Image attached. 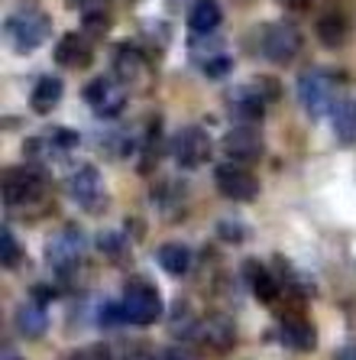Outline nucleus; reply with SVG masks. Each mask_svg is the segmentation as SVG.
<instances>
[{
	"instance_id": "obj_25",
	"label": "nucleus",
	"mask_w": 356,
	"mask_h": 360,
	"mask_svg": "<svg viewBox=\"0 0 356 360\" xmlns=\"http://www.w3.org/2000/svg\"><path fill=\"white\" fill-rule=\"evenodd\" d=\"M98 250L107 257V260H117L124 263L126 253H130V234L126 231H104L98 237Z\"/></svg>"
},
{
	"instance_id": "obj_31",
	"label": "nucleus",
	"mask_w": 356,
	"mask_h": 360,
	"mask_svg": "<svg viewBox=\"0 0 356 360\" xmlns=\"http://www.w3.org/2000/svg\"><path fill=\"white\" fill-rule=\"evenodd\" d=\"M84 30H91L94 36H104L107 33V13L104 10H88L84 13Z\"/></svg>"
},
{
	"instance_id": "obj_16",
	"label": "nucleus",
	"mask_w": 356,
	"mask_h": 360,
	"mask_svg": "<svg viewBox=\"0 0 356 360\" xmlns=\"http://www.w3.org/2000/svg\"><path fill=\"white\" fill-rule=\"evenodd\" d=\"M243 273L249 276L253 295H256L263 305H275V302L282 299V279L275 276L269 266H263V263H256V260H249L246 266H243Z\"/></svg>"
},
{
	"instance_id": "obj_21",
	"label": "nucleus",
	"mask_w": 356,
	"mask_h": 360,
	"mask_svg": "<svg viewBox=\"0 0 356 360\" xmlns=\"http://www.w3.org/2000/svg\"><path fill=\"white\" fill-rule=\"evenodd\" d=\"M17 328L23 338H42L49 331V315H46V305L42 302H26L17 311Z\"/></svg>"
},
{
	"instance_id": "obj_1",
	"label": "nucleus",
	"mask_w": 356,
	"mask_h": 360,
	"mask_svg": "<svg viewBox=\"0 0 356 360\" xmlns=\"http://www.w3.org/2000/svg\"><path fill=\"white\" fill-rule=\"evenodd\" d=\"M4 205L13 211L33 208L39 201H46L49 192V182H46V172L33 166H10L4 169Z\"/></svg>"
},
{
	"instance_id": "obj_5",
	"label": "nucleus",
	"mask_w": 356,
	"mask_h": 360,
	"mask_svg": "<svg viewBox=\"0 0 356 360\" xmlns=\"http://www.w3.org/2000/svg\"><path fill=\"white\" fill-rule=\"evenodd\" d=\"M259 52L272 65H289L301 52V30L289 20H275L259 30Z\"/></svg>"
},
{
	"instance_id": "obj_8",
	"label": "nucleus",
	"mask_w": 356,
	"mask_h": 360,
	"mask_svg": "<svg viewBox=\"0 0 356 360\" xmlns=\"http://www.w3.org/2000/svg\"><path fill=\"white\" fill-rule=\"evenodd\" d=\"M211 153H214V140H211L207 130L198 127V124L182 127V130L172 136V160L182 169L204 166V162L211 160Z\"/></svg>"
},
{
	"instance_id": "obj_17",
	"label": "nucleus",
	"mask_w": 356,
	"mask_h": 360,
	"mask_svg": "<svg viewBox=\"0 0 356 360\" xmlns=\"http://www.w3.org/2000/svg\"><path fill=\"white\" fill-rule=\"evenodd\" d=\"M91 46H88V39H84L81 33H65L62 39H58L55 46V62L65 68H84L88 62H91Z\"/></svg>"
},
{
	"instance_id": "obj_20",
	"label": "nucleus",
	"mask_w": 356,
	"mask_h": 360,
	"mask_svg": "<svg viewBox=\"0 0 356 360\" xmlns=\"http://www.w3.org/2000/svg\"><path fill=\"white\" fill-rule=\"evenodd\" d=\"M156 260H159V266L166 269L169 276H185L191 269V250L185 247V243H178V240H169V243H162L156 250Z\"/></svg>"
},
{
	"instance_id": "obj_6",
	"label": "nucleus",
	"mask_w": 356,
	"mask_h": 360,
	"mask_svg": "<svg viewBox=\"0 0 356 360\" xmlns=\"http://www.w3.org/2000/svg\"><path fill=\"white\" fill-rule=\"evenodd\" d=\"M275 98H279V84L259 78V82L243 84V88L230 91L227 101H230V114L237 117V124H259L265 108H269V101H275Z\"/></svg>"
},
{
	"instance_id": "obj_3",
	"label": "nucleus",
	"mask_w": 356,
	"mask_h": 360,
	"mask_svg": "<svg viewBox=\"0 0 356 360\" xmlns=\"http://www.w3.org/2000/svg\"><path fill=\"white\" fill-rule=\"evenodd\" d=\"M298 101L311 120L331 117L334 104H337L331 72H327V68H308L305 75L298 78Z\"/></svg>"
},
{
	"instance_id": "obj_34",
	"label": "nucleus",
	"mask_w": 356,
	"mask_h": 360,
	"mask_svg": "<svg viewBox=\"0 0 356 360\" xmlns=\"http://www.w3.org/2000/svg\"><path fill=\"white\" fill-rule=\"evenodd\" d=\"M124 360H152V357H150V354H136V351H133V354H126Z\"/></svg>"
},
{
	"instance_id": "obj_22",
	"label": "nucleus",
	"mask_w": 356,
	"mask_h": 360,
	"mask_svg": "<svg viewBox=\"0 0 356 360\" xmlns=\"http://www.w3.org/2000/svg\"><path fill=\"white\" fill-rule=\"evenodd\" d=\"M331 124L340 143H356V101L353 98H337L331 110Z\"/></svg>"
},
{
	"instance_id": "obj_23",
	"label": "nucleus",
	"mask_w": 356,
	"mask_h": 360,
	"mask_svg": "<svg viewBox=\"0 0 356 360\" xmlns=\"http://www.w3.org/2000/svg\"><path fill=\"white\" fill-rule=\"evenodd\" d=\"M315 30H317V39L324 42V46H331V49H337V46H343L347 42V20L340 17L337 10H331V13H321L317 17V23H315Z\"/></svg>"
},
{
	"instance_id": "obj_4",
	"label": "nucleus",
	"mask_w": 356,
	"mask_h": 360,
	"mask_svg": "<svg viewBox=\"0 0 356 360\" xmlns=\"http://www.w3.org/2000/svg\"><path fill=\"white\" fill-rule=\"evenodd\" d=\"M120 309L130 325H152L162 315V295L150 279H130L120 295Z\"/></svg>"
},
{
	"instance_id": "obj_15",
	"label": "nucleus",
	"mask_w": 356,
	"mask_h": 360,
	"mask_svg": "<svg viewBox=\"0 0 356 360\" xmlns=\"http://www.w3.org/2000/svg\"><path fill=\"white\" fill-rule=\"evenodd\" d=\"M279 341L291 351H315L317 347V331L315 325L301 315V311H289V315H282V325H279Z\"/></svg>"
},
{
	"instance_id": "obj_10",
	"label": "nucleus",
	"mask_w": 356,
	"mask_h": 360,
	"mask_svg": "<svg viewBox=\"0 0 356 360\" xmlns=\"http://www.w3.org/2000/svg\"><path fill=\"white\" fill-rule=\"evenodd\" d=\"M81 253H84V237L75 224L62 227L58 234H52L46 240V260H49V266L55 269L58 276L72 273L78 266V260H81Z\"/></svg>"
},
{
	"instance_id": "obj_33",
	"label": "nucleus",
	"mask_w": 356,
	"mask_h": 360,
	"mask_svg": "<svg viewBox=\"0 0 356 360\" xmlns=\"http://www.w3.org/2000/svg\"><path fill=\"white\" fill-rule=\"evenodd\" d=\"M279 4H285V7H295V10H305V7H311L315 0H279Z\"/></svg>"
},
{
	"instance_id": "obj_24",
	"label": "nucleus",
	"mask_w": 356,
	"mask_h": 360,
	"mask_svg": "<svg viewBox=\"0 0 356 360\" xmlns=\"http://www.w3.org/2000/svg\"><path fill=\"white\" fill-rule=\"evenodd\" d=\"M140 172H152L159 162V156H162V136H159V117L150 120V130H146V136L140 140Z\"/></svg>"
},
{
	"instance_id": "obj_35",
	"label": "nucleus",
	"mask_w": 356,
	"mask_h": 360,
	"mask_svg": "<svg viewBox=\"0 0 356 360\" xmlns=\"http://www.w3.org/2000/svg\"><path fill=\"white\" fill-rule=\"evenodd\" d=\"M4 360H20V357H10V354H7V357H4Z\"/></svg>"
},
{
	"instance_id": "obj_11",
	"label": "nucleus",
	"mask_w": 356,
	"mask_h": 360,
	"mask_svg": "<svg viewBox=\"0 0 356 360\" xmlns=\"http://www.w3.org/2000/svg\"><path fill=\"white\" fill-rule=\"evenodd\" d=\"M214 185L217 192L230 201H253L259 195L256 176L246 166H240V162H220L214 169Z\"/></svg>"
},
{
	"instance_id": "obj_26",
	"label": "nucleus",
	"mask_w": 356,
	"mask_h": 360,
	"mask_svg": "<svg viewBox=\"0 0 356 360\" xmlns=\"http://www.w3.org/2000/svg\"><path fill=\"white\" fill-rule=\"evenodd\" d=\"M0 263H4V269H17L23 263V247H20V240L13 237L10 227L0 231Z\"/></svg>"
},
{
	"instance_id": "obj_19",
	"label": "nucleus",
	"mask_w": 356,
	"mask_h": 360,
	"mask_svg": "<svg viewBox=\"0 0 356 360\" xmlns=\"http://www.w3.org/2000/svg\"><path fill=\"white\" fill-rule=\"evenodd\" d=\"M62 91H65L62 78L42 75L39 82H36V88L29 91V108H33L36 114H52V110H55V104L62 101Z\"/></svg>"
},
{
	"instance_id": "obj_12",
	"label": "nucleus",
	"mask_w": 356,
	"mask_h": 360,
	"mask_svg": "<svg viewBox=\"0 0 356 360\" xmlns=\"http://www.w3.org/2000/svg\"><path fill=\"white\" fill-rule=\"evenodd\" d=\"M81 98L88 101L94 114L104 117V120L117 117V114L124 110V104H126V91H124V84L117 82V78H94V82H88L81 88Z\"/></svg>"
},
{
	"instance_id": "obj_32",
	"label": "nucleus",
	"mask_w": 356,
	"mask_h": 360,
	"mask_svg": "<svg viewBox=\"0 0 356 360\" xmlns=\"http://www.w3.org/2000/svg\"><path fill=\"white\" fill-rule=\"evenodd\" d=\"M156 360H191L185 351H178V347H166V351H159Z\"/></svg>"
},
{
	"instance_id": "obj_18",
	"label": "nucleus",
	"mask_w": 356,
	"mask_h": 360,
	"mask_svg": "<svg viewBox=\"0 0 356 360\" xmlns=\"http://www.w3.org/2000/svg\"><path fill=\"white\" fill-rule=\"evenodd\" d=\"M224 20V10L217 0H198L195 7L188 10V26L195 36H211L217 33V26Z\"/></svg>"
},
{
	"instance_id": "obj_13",
	"label": "nucleus",
	"mask_w": 356,
	"mask_h": 360,
	"mask_svg": "<svg viewBox=\"0 0 356 360\" xmlns=\"http://www.w3.org/2000/svg\"><path fill=\"white\" fill-rule=\"evenodd\" d=\"M68 192L72 198L81 205L88 214H100L107 208V188H104V179H100L98 166H81L68 182Z\"/></svg>"
},
{
	"instance_id": "obj_2",
	"label": "nucleus",
	"mask_w": 356,
	"mask_h": 360,
	"mask_svg": "<svg viewBox=\"0 0 356 360\" xmlns=\"http://www.w3.org/2000/svg\"><path fill=\"white\" fill-rule=\"evenodd\" d=\"M4 30H7V39L13 42L17 52H33L36 46H42V42L49 39L52 20L39 7H20L4 20Z\"/></svg>"
},
{
	"instance_id": "obj_7",
	"label": "nucleus",
	"mask_w": 356,
	"mask_h": 360,
	"mask_svg": "<svg viewBox=\"0 0 356 360\" xmlns=\"http://www.w3.org/2000/svg\"><path fill=\"white\" fill-rule=\"evenodd\" d=\"M110 65H114V78L124 88L136 91V88H150L152 82V68H150V59L140 46L133 42H120L114 46V56H110Z\"/></svg>"
},
{
	"instance_id": "obj_27",
	"label": "nucleus",
	"mask_w": 356,
	"mask_h": 360,
	"mask_svg": "<svg viewBox=\"0 0 356 360\" xmlns=\"http://www.w3.org/2000/svg\"><path fill=\"white\" fill-rule=\"evenodd\" d=\"M65 360H114V354H110L107 344H84V347H78V351H72Z\"/></svg>"
},
{
	"instance_id": "obj_9",
	"label": "nucleus",
	"mask_w": 356,
	"mask_h": 360,
	"mask_svg": "<svg viewBox=\"0 0 356 360\" xmlns=\"http://www.w3.org/2000/svg\"><path fill=\"white\" fill-rule=\"evenodd\" d=\"M188 338L198 341L201 347H207L211 354H227L233 344H237V328H233V321L227 319V315L214 311V315H204V319L195 321Z\"/></svg>"
},
{
	"instance_id": "obj_30",
	"label": "nucleus",
	"mask_w": 356,
	"mask_h": 360,
	"mask_svg": "<svg viewBox=\"0 0 356 360\" xmlns=\"http://www.w3.org/2000/svg\"><path fill=\"white\" fill-rule=\"evenodd\" d=\"M78 143H81V136H78L75 130H55V134H52V146H55V153L75 150Z\"/></svg>"
},
{
	"instance_id": "obj_28",
	"label": "nucleus",
	"mask_w": 356,
	"mask_h": 360,
	"mask_svg": "<svg viewBox=\"0 0 356 360\" xmlns=\"http://www.w3.org/2000/svg\"><path fill=\"white\" fill-rule=\"evenodd\" d=\"M217 234L224 237L227 243H243L249 237V231H246V224H240V221H220V224H217Z\"/></svg>"
},
{
	"instance_id": "obj_14",
	"label": "nucleus",
	"mask_w": 356,
	"mask_h": 360,
	"mask_svg": "<svg viewBox=\"0 0 356 360\" xmlns=\"http://www.w3.org/2000/svg\"><path fill=\"white\" fill-rule=\"evenodd\" d=\"M224 153L227 162H240V166H249L263 156V134H259L256 124H237L230 134L224 136Z\"/></svg>"
},
{
	"instance_id": "obj_29",
	"label": "nucleus",
	"mask_w": 356,
	"mask_h": 360,
	"mask_svg": "<svg viewBox=\"0 0 356 360\" xmlns=\"http://www.w3.org/2000/svg\"><path fill=\"white\" fill-rule=\"evenodd\" d=\"M201 68H204V75L211 78V82H217V78H224L227 72H230L233 62H230V56H214V59H207Z\"/></svg>"
}]
</instances>
